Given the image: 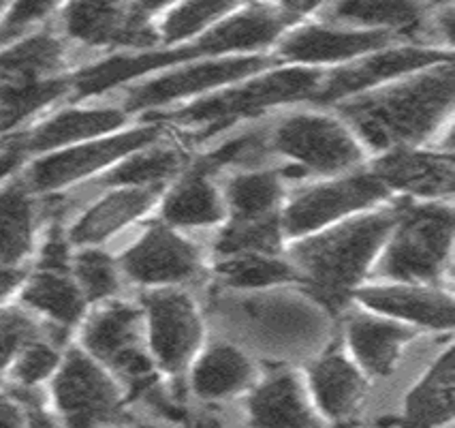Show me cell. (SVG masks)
Masks as SVG:
<instances>
[{
    "instance_id": "obj_1",
    "label": "cell",
    "mask_w": 455,
    "mask_h": 428,
    "mask_svg": "<svg viewBox=\"0 0 455 428\" xmlns=\"http://www.w3.org/2000/svg\"><path fill=\"white\" fill-rule=\"evenodd\" d=\"M301 18L284 4H251L229 18L222 20L214 28L208 30L201 39L182 47L169 50L133 52V54H114L99 58L84 69H79L76 88L79 97L100 99L114 88L124 84H135L158 69H167L176 62H187L193 58L225 54V52L259 50L272 44L276 36Z\"/></svg>"
},
{
    "instance_id": "obj_2",
    "label": "cell",
    "mask_w": 455,
    "mask_h": 428,
    "mask_svg": "<svg viewBox=\"0 0 455 428\" xmlns=\"http://www.w3.org/2000/svg\"><path fill=\"white\" fill-rule=\"evenodd\" d=\"M453 65L447 61L432 71L338 105L348 125L377 150L409 148L427 140L451 112Z\"/></svg>"
},
{
    "instance_id": "obj_3",
    "label": "cell",
    "mask_w": 455,
    "mask_h": 428,
    "mask_svg": "<svg viewBox=\"0 0 455 428\" xmlns=\"http://www.w3.org/2000/svg\"><path fill=\"white\" fill-rule=\"evenodd\" d=\"M400 213L402 202L295 245V271L301 281L308 283V289L321 303L330 309H340L398 223Z\"/></svg>"
},
{
    "instance_id": "obj_4",
    "label": "cell",
    "mask_w": 455,
    "mask_h": 428,
    "mask_svg": "<svg viewBox=\"0 0 455 428\" xmlns=\"http://www.w3.org/2000/svg\"><path fill=\"white\" fill-rule=\"evenodd\" d=\"M323 76L308 69H287L274 71L266 77L246 84L242 88L219 93L188 108L172 114H148V118L161 125H176L193 137V141H205L222 133L237 120L261 114L263 109L280 103L301 101L315 97Z\"/></svg>"
},
{
    "instance_id": "obj_5",
    "label": "cell",
    "mask_w": 455,
    "mask_h": 428,
    "mask_svg": "<svg viewBox=\"0 0 455 428\" xmlns=\"http://www.w3.org/2000/svg\"><path fill=\"white\" fill-rule=\"evenodd\" d=\"M79 347L116 382L123 384L133 399H140L156 385L140 303L116 298L88 311L79 324Z\"/></svg>"
},
{
    "instance_id": "obj_6",
    "label": "cell",
    "mask_w": 455,
    "mask_h": 428,
    "mask_svg": "<svg viewBox=\"0 0 455 428\" xmlns=\"http://www.w3.org/2000/svg\"><path fill=\"white\" fill-rule=\"evenodd\" d=\"M165 9L161 3H71L60 4L54 24L76 52L133 54L161 44L155 18Z\"/></svg>"
},
{
    "instance_id": "obj_7",
    "label": "cell",
    "mask_w": 455,
    "mask_h": 428,
    "mask_svg": "<svg viewBox=\"0 0 455 428\" xmlns=\"http://www.w3.org/2000/svg\"><path fill=\"white\" fill-rule=\"evenodd\" d=\"M167 126L161 123H150L124 129L120 133L99 137V140L84 141V144L65 148V150L50 152L26 163L22 178L30 191L39 198L71 191L82 187L100 174L108 172L124 157L133 155L141 148L155 146L163 140Z\"/></svg>"
},
{
    "instance_id": "obj_8",
    "label": "cell",
    "mask_w": 455,
    "mask_h": 428,
    "mask_svg": "<svg viewBox=\"0 0 455 428\" xmlns=\"http://www.w3.org/2000/svg\"><path fill=\"white\" fill-rule=\"evenodd\" d=\"M52 396L65 428H124L133 422L120 384L79 345L65 350Z\"/></svg>"
},
{
    "instance_id": "obj_9",
    "label": "cell",
    "mask_w": 455,
    "mask_h": 428,
    "mask_svg": "<svg viewBox=\"0 0 455 428\" xmlns=\"http://www.w3.org/2000/svg\"><path fill=\"white\" fill-rule=\"evenodd\" d=\"M394 240L377 274L395 281H436L451 255V206H415L402 202Z\"/></svg>"
},
{
    "instance_id": "obj_10",
    "label": "cell",
    "mask_w": 455,
    "mask_h": 428,
    "mask_svg": "<svg viewBox=\"0 0 455 428\" xmlns=\"http://www.w3.org/2000/svg\"><path fill=\"white\" fill-rule=\"evenodd\" d=\"M269 148L299 163L301 174H333L355 167L362 150L336 118L291 114L269 125Z\"/></svg>"
},
{
    "instance_id": "obj_11",
    "label": "cell",
    "mask_w": 455,
    "mask_h": 428,
    "mask_svg": "<svg viewBox=\"0 0 455 428\" xmlns=\"http://www.w3.org/2000/svg\"><path fill=\"white\" fill-rule=\"evenodd\" d=\"M272 62V58L266 56H237L184 67L180 71L140 79L131 86H124V91L118 97V105L129 116L152 114L155 109L165 108V105L180 101V99L193 97V94L235 82V79L255 76Z\"/></svg>"
},
{
    "instance_id": "obj_12",
    "label": "cell",
    "mask_w": 455,
    "mask_h": 428,
    "mask_svg": "<svg viewBox=\"0 0 455 428\" xmlns=\"http://www.w3.org/2000/svg\"><path fill=\"white\" fill-rule=\"evenodd\" d=\"M120 274L137 287L188 283L201 277V251L172 227L152 221L133 245L116 257Z\"/></svg>"
},
{
    "instance_id": "obj_13",
    "label": "cell",
    "mask_w": 455,
    "mask_h": 428,
    "mask_svg": "<svg viewBox=\"0 0 455 428\" xmlns=\"http://www.w3.org/2000/svg\"><path fill=\"white\" fill-rule=\"evenodd\" d=\"M146 336L155 362L178 375L187 367L201 341V319L193 300L178 289H146L140 294Z\"/></svg>"
},
{
    "instance_id": "obj_14",
    "label": "cell",
    "mask_w": 455,
    "mask_h": 428,
    "mask_svg": "<svg viewBox=\"0 0 455 428\" xmlns=\"http://www.w3.org/2000/svg\"><path fill=\"white\" fill-rule=\"evenodd\" d=\"M131 116L118 103L99 105H68L50 112L39 123L26 126L12 137L22 152L33 161L36 157L50 152L65 150V148L84 144V141L99 140L124 131Z\"/></svg>"
},
{
    "instance_id": "obj_15",
    "label": "cell",
    "mask_w": 455,
    "mask_h": 428,
    "mask_svg": "<svg viewBox=\"0 0 455 428\" xmlns=\"http://www.w3.org/2000/svg\"><path fill=\"white\" fill-rule=\"evenodd\" d=\"M385 198H387V187L374 174H355L342 181L301 191L291 202L284 223L280 225L289 236H304L331 223L338 216L355 213Z\"/></svg>"
},
{
    "instance_id": "obj_16",
    "label": "cell",
    "mask_w": 455,
    "mask_h": 428,
    "mask_svg": "<svg viewBox=\"0 0 455 428\" xmlns=\"http://www.w3.org/2000/svg\"><path fill=\"white\" fill-rule=\"evenodd\" d=\"M161 198V187L152 189H111L94 195L67 225V236L73 248L103 246L116 234L137 223L150 213Z\"/></svg>"
},
{
    "instance_id": "obj_17",
    "label": "cell",
    "mask_w": 455,
    "mask_h": 428,
    "mask_svg": "<svg viewBox=\"0 0 455 428\" xmlns=\"http://www.w3.org/2000/svg\"><path fill=\"white\" fill-rule=\"evenodd\" d=\"M44 225V198L30 191L22 174L0 184V271L30 268Z\"/></svg>"
},
{
    "instance_id": "obj_18",
    "label": "cell",
    "mask_w": 455,
    "mask_h": 428,
    "mask_svg": "<svg viewBox=\"0 0 455 428\" xmlns=\"http://www.w3.org/2000/svg\"><path fill=\"white\" fill-rule=\"evenodd\" d=\"M77 52L62 39L56 24L0 50V86L54 82L76 73Z\"/></svg>"
},
{
    "instance_id": "obj_19",
    "label": "cell",
    "mask_w": 455,
    "mask_h": 428,
    "mask_svg": "<svg viewBox=\"0 0 455 428\" xmlns=\"http://www.w3.org/2000/svg\"><path fill=\"white\" fill-rule=\"evenodd\" d=\"M188 157L180 148L161 146V141L155 146L141 148L133 155L124 157L123 161L116 163L108 172L100 174L82 187L65 191L68 195L73 210L79 213L84 204H88L94 195L111 191V189H152L163 187V182L172 181L178 174L187 169Z\"/></svg>"
},
{
    "instance_id": "obj_20",
    "label": "cell",
    "mask_w": 455,
    "mask_h": 428,
    "mask_svg": "<svg viewBox=\"0 0 455 428\" xmlns=\"http://www.w3.org/2000/svg\"><path fill=\"white\" fill-rule=\"evenodd\" d=\"M449 61L441 52L426 50V47H394V50L379 52L370 58L355 62L351 67H342L321 79V86L312 101L319 105H330L351 94L362 93L363 88L377 86V84L391 79L402 73L426 69L438 62Z\"/></svg>"
},
{
    "instance_id": "obj_21",
    "label": "cell",
    "mask_w": 455,
    "mask_h": 428,
    "mask_svg": "<svg viewBox=\"0 0 455 428\" xmlns=\"http://www.w3.org/2000/svg\"><path fill=\"white\" fill-rule=\"evenodd\" d=\"M395 41L385 30H333L327 26H304L291 33L278 47V56L291 62H336L377 52Z\"/></svg>"
},
{
    "instance_id": "obj_22",
    "label": "cell",
    "mask_w": 455,
    "mask_h": 428,
    "mask_svg": "<svg viewBox=\"0 0 455 428\" xmlns=\"http://www.w3.org/2000/svg\"><path fill=\"white\" fill-rule=\"evenodd\" d=\"M374 176L385 187L402 189L423 198H441L453 191V157L451 152L434 155L409 148H395L374 163Z\"/></svg>"
},
{
    "instance_id": "obj_23",
    "label": "cell",
    "mask_w": 455,
    "mask_h": 428,
    "mask_svg": "<svg viewBox=\"0 0 455 428\" xmlns=\"http://www.w3.org/2000/svg\"><path fill=\"white\" fill-rule=\"evenodd\" d=\"M18 304L67 332L79 327L90 311V304L71 274L44 271H28V277L18 289Z\"/></svg>"
},
{
    "instance_id": "obj_24",
    "label": "cell",
    "mask_w": 455,
    "mask_h": 428,
    "mask_svg": "<svg viewBox=\"0 0 455 428\" xmlns=\"http://www.w3.org/2000/svg\"><path fill=\"white\" fill-rule=\"evenodd\" d=\"M248 417L255 428H321L301 384L289 371L272 375L259 385L248 400Z\"/></svg>"
},
{
    "instance_id": "obj_25",
    "label": "cell",
    "mask_w": 455,
    "mask_h": 428,
    "mask_svg": "<svg viewBox=\"0 0 455 428\" xmlns=\"http://www.w3.org/2000/svg\"><path fill=\"white\" fill-rule=\"evenodd\" d=\"M357 298L370 309L402 317L412 324L436 327V330L451 327L453 324L451 298L443 292L412 287H368L359 289Z\"/></svg>"
},
{
    "instance_id": "obj_26",
    "label": "cell",
    "mask_w": 455,
    "mask_h": 428,
    "mask_svg": "<svg viewBox=\"0 0 455 428\" xmlns=\"http://www.w3.org/2000/svg\"><path fill=\"white\" fill-rule=\"evenodd\" d=\"M310 384L321 409L333 420H347L362 405L366 382L342 353H330L310 367Z\"/></svg>"
},
{
    "instance_id": "obj_27",
    "label": "cell",
    "mask_w": 455,
    "mask_h": 428,
    "mask_svg": "<svg viewBox=\"0 0 455 428\" xmlns=\"http://www.w3.org/2000/svg\"><path fill=\"white\" fill-rule=\"evenodd\" d=\"M432 12V4L411 0H345L323 9L330 24L345 26H387L395 30H423V20Z\"/></svg>"
},
{
    "instance_id": "obj_28",
    "label": "cell",
    "mask_w": 455,
    "mask_h": 428,
    "mask_svg": "<svg viewBox=\"0 0 455 428\" xmlns=\"http://www.w3.org/2000/svg\"><path fill=\"white\" fill-rule=\"evenodd\" d=\"M252 379L255 367L244 353L225 343H214L195 367L193 388L199 399L220 400L246 390Z\"/></svg>"
},
{
    "instance_id": "obj_29",
    "label": "cell",
    "mask_w": 455,
    "mask_h": 428,
    "mask_svg": "<svg viewBox=\"0 0 455 428\" xmlns=\"http://www.w3.org/2000/svg\"><path fill=\"white\" fill-rule=\"evenodd\" d=\"M62 101H71L68 77L24 86H0V140L24 131L28 120L54 112Z\"/></svg>"
},
{
    "instance_id": "obj_30",
    "label": "cell",
    "mask_w": 455,
    "mask_h": 428,
    "mask_svg": "<svg viewBox=\"0 0 455 428\" xmlns=\"http://www.w3.org/2000/svg\"><path fill=\"white\" fill-rule=\"evenodd\" d=\"M347 335L357 360L363 364L368 373L379 375V377L391 373L402 345L412 338L411 332L402 326L359 313L347 319Z\"/></svg>"
},
{
    "instance_id": "obj_31",
    "label": "cell",
    "mask_w": 455,
    "mask_h": 428,
    "mask_svg": "<svg viewBox=\"0 0 455 428\" xmlns=\"http://www.w3.org/2000/svg\"><path fill=\"white\" fill-rule=\"evenodd\" d=\"M161 216L165 225L193 227L210 225L222 219V204L212 187L210 174L199 166L188 169L176 187L167 193Z\"/></svg>"
},
{
    "instance_id": "obj_32",
    "label": "cell",
    "mask_w": 455,
    "mask_h": 428,
    "mask_svg": "<svg viewBox=\"0 0 455 428\" xmlns=\"http://www.w3.org/2000/svg\"><path fill=\"white\" fill-rule=\"evenodd\" d=\"M453 414V358L451 351L434 364L427 377L406 400V416L398 428H432L451 420Z\"/></svg>"
},
{
    "instance_id": "obj_33",
    "label": "cell",
    "mask_w": 455,
    "mask_h": 428,
    "mask_svg": "<svg viewBox=\"0 0 455 428\" xmlns=\"http://www.w3.org/2000/svg\"><path fill=\"white\" fill-rule=\"evenodd\" d=\"M234 221H261L276 216L283 199V176L276 169H252L235 174L227 182Z\"/></svg>"
},
{
    "instance_id": "obj_34",
    "label": "cell",
    "mask_w": 455,
    "mask_h": 428,
    "mask_svg": "<svg viewBox=\"0 0 455 428\" xmlns=\"http://www.w3.org/2000/svg\"><path fill=\"white\" fill-rule=\"evenodd\" d=\"M71 277L82 289L88 304H100L120 298L123 292V274L118 262L111 253L100 246L76 248L71 263Z\"/></svg>"
},
{
    "instance_id": "obj_35",
    "label": "cell",
    "mask_w": 455,
    "mask_h": 428,
    "mask_svg": "<svg viewBox=\"0 0 455 428\" xmlns=\"http://www.w3.org/2000/svg\"><path fill=\"white\" fill-rule=\"evenodd\" d=\"M71 332L56 327L26 311L22 304H0V377L12 368L15 358L26 345L44 336H54L58 341H68Z\"/></svg>"
},
{
    "instance_id": "obj_36",
    "label": "cell",
    "mask_w": 455,
    "mask_h": 428,
    "mask_svg": "<svg viewBox=\"0 0 455 428\" xmlns=\"http://www.w3.org/2000/svg\"><path fill=\"white\" fill-rule=\"evenodd\" d=\"M216 277L227 287H267L301 281L295 266L274 255H231L216 266Z\"/></svg>"
},
{
    "instance_id": "obj_37",
    "label": "cell",
    "mask_w": 455,
    "mask_h": 428,
    "mask_svg": "<svg viewBox=\"0 0 455 428\" xmlns=\"http://www.w3.org/2000/svg\"><path fill=\"white\" fill-rule=\"evenodd\" d=\"M272 157L269 148V125H259L244 133L229 137L219 148L205 155L197 166L208 174L216 169H246L252 172Z\"/></svg>"
},
{
    "instance_id": "obj_38",
    "label": "cell",
    "mask_w": 455,
    "mask_h": 428,
    "mask_svg": "<svg viewBox=\"0 0 455 428\" xmlns=\"http://www.w3.org/2000/svg\"><path fill=\"white\" fill-rule=\"evenodd\" d=\"M278 216L261 221H231L214 240L219 255H276L280 251Z\"/></svg>"
},
{
    "instance_id": "obj_39",
    "label": "cell",
    "mask_w": 455,
    "mask_h": 428,
    "mask_svg": "<svg viewBox=\"0 0 455 428\" xmlns=\"http://www.w3.org/2000/svg\"><path fill=\"white\" fill-rule=\"evenodd\" d=\"M65 341L54 336L36 338L26 345L9 368V385L13 388H39L41 382L54 377L67 350Z\"/></svg>"
},
{
    "instance_id": "obj_40",
    "label": "cell",
    "mask_w": 455,
    "mask_h": 428,
    "mask_svg": "<svg viewBox=\"0 0 455 428\" xmlns=\"http://www.w3.org/2000/svg\"><path fill=\"white\" fill-rule=\"evenodd\" d=\"M235 3H187L178 4V7L165 9V20H163L161 30V44L176 45L180 41H187L205 26H210L216 20L225 18V15L235 13Z\"/></svg>"
},
{
    "instance_id": "obj_41",
    "label": "cell",
    "mask_w": 455,
    "mask_h": 428,
    "mask_svg": "<svg viewBox=\"0 0 455 428\" xmlns=\"http://www.w3.org/2000/svg\"><path fill=\"white\" fill-rule=\"evenodd\" d=\"M56 3H13L0 12V50L39 33L56 20Z\"/></svg>"
},
{
    "instance_id": "obj_42",
    "label": "cell",
    "mask_w": 455,
    "mask_h": 428,
    "mask_svg": "<svg viewBox=\"0 0 455 428\" xmlns=\"http://www.w3.org/2000/svg\"><path fill=\"white\" fill-rule=\"evenodd\" d=\"M26 409V428H62L50 411L45 409V396L39 388H13L4 390Z\"/></svg>"
},
{
    "instance_id": "obj_43",
    "label": "cell",
    "mask_w": 455,
    "mask_h": 428,
    "mask_svg": "<svg viewBox=\"0 0 455 428\" xmlns=\"http://www.w3.org/2000/svg\"><path fill=\"white\" fill-rule=\"evenodd\" d=\"M430 26H426V33H432L436 41H444V44H451L453 41V20H455V9L453 4H443V7L434 9V13H427Z\"/></svg>"
},
{
    "instance_id": "obj_44",
    "label": "cell",
    "mask_w": 455,
    "mask_h": 428,
    "mask_svg": "<svg viewBox=\"0 0 455 428\" xmlns=\"http://www.w3.org/2000/svg\"><path fill=\"white\" fill-rule=\"evenodd\" d=\"M0 428H26V409L4 390H0Z\"/></svg>"
},
{
    "instance_id": "obj_45",
    "label": "cell",
    "mask_w": 455,
    "mask_h": 428,
    "mask_svg": "<svg viewBox=\"0 0 455 428\" xmlns=\"http://www.w3.org/2000/svg\"><path fill=\"white\" fill-rule=\"evenodd\" d=\"M30 268H15V271H0V304H4V300L9 295L18 294V289L22 287L24 279L28 277Z\"/></svg>"
},
{
    "instance_id": "obj_46",
    "label": "cell",
    "mask_w": 455,
    "mask_h": 428,
    "mask_svg": "<svg viewBox=\"0 0 455 428\" xmlns=\"http://www.w3.org/2000/svg\"><path fill=\"white\" fill-rule=\"evenodd\" d=\"M129 428H161V426H155V424H131Z\"/></svg>"
},
{
    "instance_id": "obj_47",
    "label": "cell",
    "mask_w": 455,
    "mask_h": 428,
    "mask_svg": "<svg viewBox=\"0 0 455 428\" xmlns=\"http://www.w3.org/2000/svg\"><path fill=\"white\" fill-rule=\"evenodd\" d=\"M3 9H4V3H0V12H3Z\"/></svg>"
}]
</instances>
